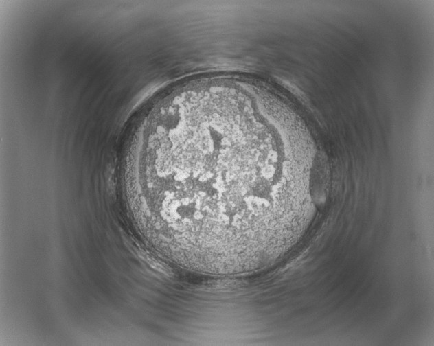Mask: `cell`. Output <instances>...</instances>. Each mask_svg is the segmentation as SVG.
<instances>
[{"mask_svg": "<svg viewBox=\"0 0 434 346\" xmlns=\"http://www.w3.org/2000/svg\"><path fill=\"white\" fill-rule=\"evenodd\" d=\"M152 127L148 187L164 253L225 268L277 246L302 168L274 124L244 105L212 100L169 108Z\"/></svg>", "mask_w": 434, "mask_h": 346, "instance_id": "cell-1", "label": "cell"}]
</instances>
